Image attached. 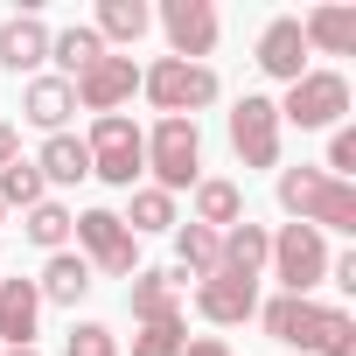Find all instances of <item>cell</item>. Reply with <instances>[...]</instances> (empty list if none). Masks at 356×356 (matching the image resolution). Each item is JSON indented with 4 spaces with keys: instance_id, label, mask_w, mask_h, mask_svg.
I'll return each mask as SVG.
<instances>
[{
    "instance_id": "obj_1",
    "label": "cell",
    "mask_w": 356,
    "mask_h": 356,
    "mask_svg": "<svg viewBox=\"0 0 356 356\" xmlns=\"http://www.w3.org/2000/svg\"><path fill=\"white\" fill-rule=\"evenodd\" d=\"M266 335L286 349H314V356H356V321L342 307H321L314 293H280L259 307Z\"/></svg>"
},
{
    "instance_id": "obj_2",
    "label": "cell",
    "mask_w": 356,
    "mask_h": 356,
    "mask_svg": "<svg viewBox=\"0 0 356 356\" xmlns=\"http://www.w3.org/2000/svg\"><path fill=\"white\" fill-rule=\"evenodd\" d=\"M280 210L307 231H356V182H335L321 168H280Z\"/></svg>"
},
{
    "instance_id": "obj_3",
    "label": "cell",
    "mask_w": 356,
    "mask_h": 356,
    "mask_svg": "<svg viewBox=\"0 0 356 356\" xmlns=\"http://www.w3.org/2000/svg\"><path fill=\"white\" fill-rule=\"evenodd\" d=\"M140 91L154 98L161 119H196L203 105H217V70H210V63H175V56H161V63L140 70Z\"/></svg>"
},
{
    "instance_id": "obj_4",
    "label": "cell",
    "mask_w": 356,
    "mask_h": 356,
    "mask_svg": "<svg viewBox=\"0 0 356 356\" xmlns=\"http://www.w3.org/2000/svg\"><path fill=\"white\" fill-rule=\"evenodd\" d=\"M147 168H154V189L161 196L196 189L203 182V133H196V119H161L147 133Z\"/></svg>"
},
{
    "instance_id": "obj_5",
    "label": "cell",
    "mask_w": 356,
    "mask_h": 356,
    "mask_svg": "<svg viewBox=\"0 0 356 356\" xmlns=\"http://www.w3.org/2000/svg\"><path fill=\"white\" fill-rule=\"evenodd\" d=\"M91 175L98 182H112V189H133L140 182V168H147V133L126 119V112H105V119H91Z\"/></svg>"
},
{
    "instance_id": "obj_6",
    "label": "cell",
    "mask_w": 356,
    "mask_h": 356,
    "mask_svg": "<svg viewBox=\"0 0 356 356\" xmlns=\"http://www.w3.org/2000/svg\"><path fill=\"white\" fill-rule=\"evenodd\" d=\"M349 112V77L342 70H307L286 84L280 98V126H300V133H321V126H342Z\"/></svg>"
},
{
    "instance_id": "obj_7",
    "label": "cell",
    "mask_w": 356,
    "mask_h": 356,
    "mask_svg": "<svg viewBox=\"0 0 356 356\" xmlns=\"http://www.w3.org/2000/svg\"><path fill=\"white\" fill-rule=\"evenodd\" d=\"M70 231H77L91 273H105V280H133V273H140V238L119 224V210H84Z\"/></svg>"
},
{
    "instance_id": "obj_8",
    "label": "cell",
    "mask_w": 356,
    "mask_h": 356,
    "mask_svg": "<svg viewBox=\"0 0 356 356\" xmlns=\"http://www.w3.org/2000/svg\"><path fill=\"white\" fill-rule=\"evenodd\" d=\"M266 266H273V280H280L286 293H314V286L328 280V238L307 231V224H280Z\"/></svg>"
},
{
    "instance_id": "obj_9",
    "label": "cell",
    "mask_w": 356,
    "mask_h": 356,
    "mask_svg": "<svg viewBox=\"0 0 356 356\" xmlns=\"http://www.w3.org/2000/svg\"><path fill=\"white\" fill-rule=\"evenodd\" d=\"M231 154H238L245 168H280V105H273V98L245 91V98L231 105Z\"/></svg>"
},
{
    "instance_id": "obj_10",
    "label": "cell",
    "mask_w": 356,
    "mask_h": 356,
    "mask_svg": "<svg viewBox=\"0 0 356 356\" xmlns=\"http://www.w3.org/2000/svg\"><path fill=\"white\" fill-rule=\"evenodd\" d=\"M217 8L210 0H168L161 8V35H168V56L175 63H203L210 49H217Z\"/></svg>"
},
{
    "instance_id": "obj_11",
    "label": "cell",
    "mask_w": 356,
    "mask_h": 356,
    "mask_svg": "<svg viewBox=\"0 0 356 356\" xmlns=\"http://www.w3.org/2000/svg\"><path fill=\"white\" fill-rule=\"evenodd\" d=\"M70 91H77V105H84V112H98V119H105V112H119V105L140 91V70H133V56H112V49H105L91 70H77V77H70Z\"/></svg>"
},
{
    "instance_id": "obj_12",
    "label": "cell",
    "mask_w": 356,
    "mask_h": 356,
    "mask_svg": "<svg viewBox=\"0 0 356 356\" xmlns=\"http://www.w3.org/2000/svg\"><path fill=\"white\" fill-rule=\"evenodd\" d=\"M196 314L203 321H217V328H238V321H252L259 314V280H245V273H210V280H196Z\"/></svg>"
},
{
    "instance_id": "obj_13",
    "label": "cell",
    "mask_w": 356,
    "mask_h": 356,
    "mask_svg": "<svg viewBox=\"0 0 356 356\" xmlns=\"http://www.w3.org/2000/svg\"><path fill=\"white\" fill-rule=\"evenodd\" d=\"M259 70H266V77H280V84L307 77V35H300V15L266 22V35H259Z\"/></svg>"
},
{
    "instance_id": "obj_14",
    "label": "cell",
    "mask_w": 356,
    "mask_h": 356,
    "mask_svg": "<svg viewBox=\"0 0 356 356\" xmlns=\"http://www.w3.org/2000/svg\"><path fill=\"white\" fill-rule=\"evenodd\" d=\"M35 321H42L35 280H0V342L8 349H35Z\"/></svg>"
},
{
    "instance_id": "obj_15",
    "label": "cell",
    "mask_w": 356,
    "mask_h": 356,
    "mask_svg": "<svg viewBox=\"0 0 356 356\" xmlns=\"http://www.w3.org/2000/svg\"><path fill=\"white\" fill-rule=\"evenodd\" d=\"M35 63H49V22L42 15H8L0 22V70H35Z\"/></svg>"
},
{
    "instance_id": "obj_16",
    "label": "cell",
    "mask_w": 356,
    "mask_h": 356,
    "mask_svg": "<svg viewBox=\"0 0 356 356\" xmlns=\"http://www.w3.org/2000/svg\"><path fill=\"white\" fill-rule=\"evenodd\" d=\"M182 266L175 273H133V293H126V307H133V321L147 328V321H168V314H182Z\"/></svg>"
},
{
    "instance_id": "obj_17",
    "label": "cell",
    "mask_w": 356,
    "mask_h": 356,
    "mask_svg": "<svg viewBox=\"0 0 356 356\" xmlns=\"http://www.w3.org/2000/svg\"><path fill=\"white\" fill-rule=\"evenodd\" d=\"M70 112H77V91H70L63 77H29V84H22V119H29V126L63 133Z\"/></svg>"
},
{
    "instance_id": "obj_18",
    "label": "cell",
    "mask_w": 356,
    "mask_h": 356,
    "mask_svg": "<svg viewBox=\"0 0 356 356\" xmlns=\"http://www.w3.org/2000/svg\"><path fill=\"white\" fill-rule=\"evenodd\" d=\"M196 224L203 231H231V224H245V189L238 182H224V175H203V182H196Z\"/></svg>"
},
{
    "instance_id": "obj_19",
    "label": "cell",
    "mask_w": 356,
    "mask_h": 356,
    "mask_svg": "<svg viewBox=\"0 0 356 356\" xmlns=\"http://www.w3.org/2000/svg\"><path fill=\"white\" fill-rule=\"evenodd\" d=\"M35 293H42V300H56V307H77V300L91 293V266H84V252H49V266H42Z\"/></svg>"
},
{
    "instance_id": "obj_20",
    "label": "cell",
    "mask_w": 356,
    "mask_h": 356,
    "mask_svg": "<svg viewBox=\"0 0 356 356\" xmlns=\"http://www.w3.org/2000/svg\"><path fill=\"white\" fill-rule=\"evenodd\" d=\"M35 168H42V182L70 189V182H84V175H91V147H84L77 133H49L42 154H35Z\"/></svg>"
},
{
    "instance_id": "obj_21",
    "label": "cell",
    "mask_w": 356,
    "mask_h": 356,
    "mask_svg": "<svg viewBox=\"0 0 356 356\" xmlns=\"http://www.w3.org/2000/svg\"><path fill=\"white\" fill-rule=\"evenodd\" d=\"M300 35H307V49L349 56L356 49V8H314V15H300Z\"/></svg>"
},
{
    "instance_id": "obj_22",
    "label": "cell",
    "mask_w": 356,
    "mask_h": 356,
    "mask_svg": "<svg viewBox=\"0 0 356 356\" xmlns=\"http://www.w3.org/2000/svg\"><path fill=\"white\" fill-rule=\"evenodd\" d=\"M266 252H273V231H266V224H231V231H224V273L259 280V273H266Z\"/></svg>"
},
{
    "instance_id": "obj_23",
    "label": "cell",
    "mask_w": 356,
    "mask_h": 356,
    "mask_svg": "<svg viewBox=\"0 0 356 356\" xmlns=\"http://www.w3.org/2000/svg\"><path fill=\"white\" fill-rule=\"evenodd\" d=\"M98 42H140L147 29H154V8L147 0H98Z\"/></svg>"
},
{
    "instance_id": "obj_24",
    "label": "cell",
    "mask_w": 356,
    "mask_h": 356,
    "mask_svg": "<svg viewBox=\"0 0 356 356\" xmlns=\"http://www.w3.org/2000/svg\"><path fill=\"white\" fill-rule=\"evenodd\" d=\"M175 252H182V280H210L224 266V238L203 224H175Z\"/></svg>"
},
{
    "instance_id": "obj_25",
    "label": "cell",
    "mask_w": 356,
    "mask_h": 356,
    "mask_svg": "<svg viewBox=\"0 0 356 356\" xmlns=\"http://www.w3.org/2000/svg\"><path fill=\"white\" fill-rule=\"evenodd\" d=\"M35 203H49V182H42V168L35 161H8L0 168V210H35Z\"/></svg>"
},
{
    "instance_id": "obj_26",
    "label": "cell",
    "mask_w": 356,
    "mask_h": 356,
    "mask_svg": "<svg viewBox=\"0 0 356 356\" xmlns=\"http://www.w3.org/2000/svg\"><path fill=\"white\" fill-rule=\"evenodd\" d=\"M70 210L63 203H35V210H22V231H29V245H42V252H70Z\"/></svg>"
},
{
    "instance_id": "obj_27",
    "label": "cell",
    "mask_w": 356,
    "mask_h": 356,
    "mask_svg": "<svg viewBox=\"0 0 356 356\" xmlns=\"http://www.w3.org/2000/svg\"><path fill=\"white\" fill-rule=\"evenodd\" d=\"M49 56L63 63V84H70L77 70H91L105 56V42H98V29H63V35H49Z\"/></svg>"
},
{
    "instance_id": "obj_28",
    "label": "cell",
    "mask_w": 356,
    "mask_h": 356,
    "mask_svg": "<svg viewBox=\"0 0 356 356\" xmlns=\"http://www.w3.org/2000/svg\"><path fill=\"white\" fill-rule=\"evenodd\" d=\"M126 196H133V210H126L119 224H126L133 238H140V231H175V196H161V189H126Z\"/></svg>"
},
{
    "instance_id": "obj_29",
    "label": "cell",
    "mask_w": 356,
    "mask_h": 356,
    "mask_svg": "<svg viewBox=\"0 0 356 356\" xmlns=\"http://www.w3.org/2000/svg\"><path fill=\"white\" fill-rule=\"evenodd\" d=\"M182 342H189V321L168 314V321H147V328L133 335V356H182Z\"/></svg>"
},
{
    "instance_id": "obj_30",
    "label": "cell",
    "mask_w": 356,
    "mask_h": 356,
    "mask_svg": "<svg viewBox=\"0 0 356 356\" xmlns=\"http://www.w3.org/2000/svg\"><path fill=\"white\" fill-rule=\"evenodd\" d=\"M321 175H335V182H349V175H356V126H335V133H328V161H321Z\"/></svg>"
},
{
    "instance_id": "obj_31",
    "label": "cell",
    "mask_w": 356,
    "mask_h": 356,
    "mask_svg": "<svg viewBox=\"0 0 356 356\" xmlns=\"http://www.w3.org/2000/svg\"><path fill=\"white\" fill-rule=\"evenodd\" d=\"M70 356H119V342H112L105 321H77L70 328Z\"/></svg>"
},
{
    "instance_id": "obj_32",
    "label": "cell",
    "mask_w": 356,
    "mask_h": 356,
    "mask_svg": "<svg viewBox=\"0 0 356 356\" xmlns=\"http://www.w3.org/2000/svg\"><path fill=\"white\" fill-rule=\"evenodd\" d=\"M182 356H231V342L224 335H196V342H182Z\"/></svg>"
},
{
    "instance_id": "obj_33",
    "label": "cell",
    "mask_w": 356,
    "mask_h": 356,
    "mask_svg": "<svg viewBox=\"0 0 356 356\" xmlns=\"http://www.w3.org/2000/svg\"><path fill=\"white\" fill-rule=\"evenodd\" d=\"M15 154H22V133H15V119H0V168H8Z\"/></svg>"
},
{
    "instance_id": "obj_34",
    "label": "cell",
    "mask_w": 356,
    "mask_h": 356,
    "mask_svg": "<svg viewBox=\"0 0 356 356\" xmlns=\"http://www.w3.org/2000/svg\"><path fill=\"white\" fill-rule=\"evenodd\" d=\"M8 356H42V349H8Z\"/></svg>"
},
{
    "instance_id": "obj_35",
    "label": "cell",
    "mask_w": 356,
    "mask_h": 356,
    "mask_svg": "<svg viewBox=\"0 0 356 356\" xmlns=\"http://www.w3.org/2000/svg\"><path fill=\"white\" fill-rule=\"evenodd\" d=\"M0 217H8V210H0Z\"/></svg>"
}]
</instances>
